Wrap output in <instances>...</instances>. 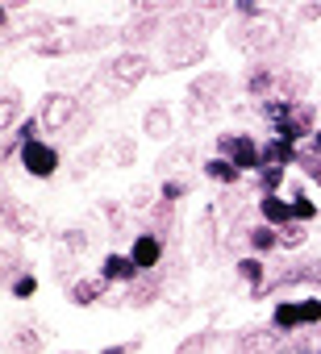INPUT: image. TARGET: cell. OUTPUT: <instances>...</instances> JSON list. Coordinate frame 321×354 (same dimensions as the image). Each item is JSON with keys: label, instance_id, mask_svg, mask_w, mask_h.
<instances>
[{"label": "cell", "instance_id": "cell-1", "mask_svg": "<svg viewBox=\"0 0 321 354\" xmlns=\"http://www.w3.org/2000/svg\"><path fill=\"white\" fill-rule=\"evenodd\" d=\"M21 167L26 175H34V180H51V175L59 171V154L46 146V142H21Z\"/></svg>", "mask_w": 321, "mask_h": 354}, {"label": "cell", "instance_id": "cell-2", "mask_svg": "<svg viewBox=\"0 0 321 354\" xmlns=\"http://www.w3.org/2000/svg\"><path fill=\"white\" fill-rule=\"evenodd\" d=\"M221 150L230 154V162H234L238 171H263V154H259V146H255L246 133L226 138V142H221Z\"/></svg>", "mask_w": 321, "mask_h": 354}, {"label": "cell", "instance_id": "cell-3", "mask_svg": "<svg viewBox=\"0 0 321 354\" xmlns=\"http://www.w3.org/2000/svg\"><path fill=\"white\" fill-rule=\"evenodd\" d=\"M129 259L138 263V271H150V267H158V259H163V242L154 234H138L134 246H129Z\"/></svg>", "mask_w": 321, "mask_h": 354}, {"label": "cell", "instance_id": "cell-4", "mask_svg": "<svg viewBox=\"0 0 321 354\" xmlns=\"http://www.w3.org/2000/svg\"><path fill=\"white\" fill-rule=\"evenodd\" d=\"M142 271H138V263L129 259V254H104V267H100V279L109 283V279H138Z\"/></svg>", "mask_w": 321, "mask_h": 354}, {"label": "cell", "instance_id": "cell-5", "mask_svg": "<svg viewBox=\"0 0 321 354\" xmlns=\"http://www.w3.org/2000/svg\"><path fill=\"white\" fill-rule=\"evenodd\" d=\"M259 213H263V221H267V225H279V230H284V225H292V205H288V201H279L275 192L259 201Z\"/></svg>", "mask_w": 321, "mask_h": 354}, {"label": "cell", "instance_id": "cell-6", "mask_svg": "<svg viewBox=\"0 0 321 354\" xmlns=\"http://www.w3.org/2000/svg\"><path fill=\"white\" fill-rule=\"evenodd\" d=\"M271 321H275V329H279V333L296 329V325H300V300H284V304H275Z\"/></svg>", "mask_w": 321, "mask_h": 354}, {"label": "cell", "instance_id": "cell-7", "mask_svg": "<svg viewBox=\"0 0 321 354\" xmlns=\"http://www.w3.org/2000/svg\"><path fill=\"white\" fill-rule=\"evenodd\" d=\"M205 175H213L217 184H238V175H242V171H238L230 158H209V162H205Z\"/></svg>", "mask_w": 321, "mask_h": 354}, {"label": "cell", "instance_id": "cell-8", "mask_svg": "<svg viewBox=\"0 0 321 354\" xmlns=\"http://www.w3.org/2000/svg\"><path fill=\"white\" fill-rule=\"evenodd\" d=\"M317 217V205L304 196V192H296V201H292V221H313Z\"/></svg>", "mask_w": 321, "mask_h": 354}, {"label": "cell", "instance_id": "cell-9", "mask_svg": "<svg viewBox=\"0 0 321 354\" xmlns=\"http://www.w3.org/2000/svg\"><path fill=\"white\" fill-rule=\"evenodd\" d=\"M250 246L255 250H271V246H279V238L271 234V225H259V230H250Z\"/></svg>", "mask_w": 321, "mask_h": 354}, {"label": "cell", "instance_id": "cell-10", "mask_svg": "<svg viewBox=\"0 0 321 354\" xmlns=\"http://www.w3.org/2000/svg\"><path fill=\"white\" fill-rule=\"evenodd\" d=\"M67 109H71V100H63V96H51V104H46V125H59V121L67 117Z\"/></svg>", "mask_w": 321, "mask_h": 354}, {"label": "cell", "instance_id": "cell-11", "mask_svg": "<svg viewBox=\"0 0 321 354\" xmlns=\"http://www.w3.org/2000/svg\"><path fill=\"white\" fill-rule=\"evenodd\" d=\"M317 321H321V300L304 296L300 300V325H317Z\"/></svg>", "mask_w": 321, "mask_h": 354}, {"label": "cell", "instance_id": "cell-12", "mask_svg": "<svg viewBox=\"0 0 321 354\" xmlns=\"http://www.w3.org/2000/svg\"><path fill=\"white\" fill-rule=\"evenodd\" d=\"M279 180H284V167H267V162H263V171H259V184L267 188V196H271V188H279Z\"/></svg>", "mask_w": 321, "mask_h": 354}, {"label": "cell", "instance_id": "cell-13", "mask_svg": "<svg viewBox=\"0 0 321 354\" xmlns=\"http://www.w3.org/2000/svg\"><path fill=\"white\" fill-rule=\"evenodd\" d=\"M238 275H242L246 283H259V279H263V263H259V259H242V263H238Z\"/></svg>", "mask_w": 321, "mask_h": 354}, {"label": "cell", "instance_id": "cell-14", "mask_svg": "<svg viewBox=\"0 0 321 354\" xmlns=\"http://www.w3.org/2000/svg\"><path fill=\"white\" fill-rule=\"evenodd\" d=\"M34 292H38V279H34V275L13 279V296H17V300H26V296H34Z\"/></svg>", "mask_w": 321, "mask_h": 354}, {"label": "cell", "instance_id": "cell-15", "mask_svg": "<svg viewBox=\"0 0 321 354\" xmlns=\"http://www.w3.org/2000/svg\"><path fill=\"white\" fill-rule=\"evenodd\" d=\"M71 296H75V304H92V296H96V283H80Z\"/></svg>", "mask_w": 321, "mask_h": 354}, {"label": "cell", "instance_id": "cell-16", "mask_svg": "<svg viewBox=\"0 0 321 354\" xmlns=\"http://www.w3.org/2000/svg\"><path fill=\"white\" fill-rule=\"evenodd\" d=\"M180 192H184V188H180V184H167V188H163V201H176V196H180Z\"/></svg>", "mask_w": 321, "mask_h": 354}, {"label": "cell", "instance_id": "cell-17", "mask_svg": "<svg viewBox=\"0 0 321 354\" xmlns=\"http://www.w3.org/2000/svg\"><path fill=\"white\" fill-rule=\"evenodd\" d=\"M313 146H317V150H321V129H317V138H313Z\"/></svg>", "mask_w": 321, "mask_h": 354}]
</instances>
